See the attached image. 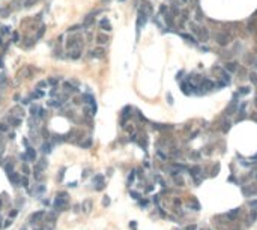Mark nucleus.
<instances>
[{"mask_svg": "<svg viewBox=\"0 0 257 230\" xmlns=\"http://www.w3.org/2000/svg\"><path fill=\"white\" fill-rule=\"evenodd\" d=\"M0 205H2V202H0Z\"/></svg>", "mask_w": 257, "mask_h": 230, "instance_id": "nucleus-9", "label": "nucleus"}, {"mask_svg": "<svg viewBox=\"0 0 257 230\" xmlns=\"http://www.w3.org/2000/svg\"><path fill=\"white\" fill-rule=\"evenodd\" d=\"M50 150H51V149H50V145H44V146H42V152H44V153H48Z\"/></svg>", "mask_w": 257, "mask_h": 230, "instance_id": "nucleus-5", "label": "nucleus"}, {"mask_svg": "<svg viewBox=\"0 0 257 230\" xmlns=\"http://www.w3.org/2000/svg\"><path fill=\"white\" fill-rule=\"evenodd\" d=\"M0 130H2V131H6V130H8V126H6L5 123H0Z\"/></svg>", "mask_w": 257, "mask_h": 230, "instance_id": "nucleus-6", "label": "nucleus"}, {"mask_svg": "<svg viewBox=\"0 0 257 230\" xmlns=\"http://www.w3.org/2000/svg\"><path fill=\"white\" fill-rule=\"evenodd\" d=\"M36 111H38V107H32V114H36Z\"/></svg>", "mask_w": 257, "mask_h": 230, "instance_id": "nucleus-7", "label": "nucleus"}, {"mask_svg": "<svg viewBox=\"0 0 257 230\" xmlns=\"http://www.w3.org/2000/svg\"><path fill=\"white\" fill-rule=\"evenodd\" d=\"M2 227H3V224H2V220H0V229H2Z\"/></svg>", "mask_w": 257, "mask_h": 230, "instance_id": "nucleus-8", "label": "nucleus"}, {"mask_svg": "<svg viewBox=\"0 0 257 230\" xmlns=\"http://www.w3.org/2000/svg\"><path fill=\"white\" fill-rule=\"evenodd\" d=\"M27 156L30 158V160H35L36 158V153H35V150L32 148H27Z\"/></svg>", "mask_w": 257, "mask_h": 230, "instance_id": "nucleus-4", "label": "nucleus"}, {"mask_svg": "<svg viewBox=\"0 0 257 230\" xmlns=\"http://www.w3.org/2000/svg\"><path fill=\"white\" fill-rule=\"evenodd\" d=\"M44 215H45L44 212H36V214H33L32 217H30V223H33V224H35V223H38V221H39Z\"/></svg>", "mask_w": 257, "mask_h": 230, "instance_id": "nucleus-2", "label": "nucleus"}, {"mask_svg": "<svg viewBox=\"0 0 257 230\" xmlns=\"http://www.w3.org/2000/svg\"><path fill=\"white\" fill-rule=\"evenodd\" d=\"M9 179L14 182L15 185H18V182H20V178H18V175H17V173H11V175H9Z\"/></svg>", "mask_w": 257, "mask_h": 230, "instance_id": "nucleus-3", "label": "nucleus"}, {"mask_svg": "<svg viewBox=\"0 0 257 230\" xmlns=\"http://www.w3.org/2000/svg\"><path fill=\"white\" fill-rule=\"evenodd\" d=\"M66 203H68V194L66 193H60V194H57V198L54 202V208L57 211H65Z\"/></svg>", "mask_w": 257, "mask_h": 230, "instance_id": "nucleus-1", "label": "nucleus"}]
</instances>
